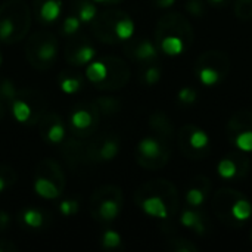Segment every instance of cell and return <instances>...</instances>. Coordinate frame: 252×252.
Wrapping results in <instances>:
<instances>
[{
    "label": "cell",
    "mask_w": 252,
    "mask_h": 252,
    "mask_svg": "<svg viewBox=\"0 0 252 252\" xmlns=\"http://www.w3.org/2000/svg\"><path fill=\"white\" fill-rule=\"evenodd\" d=\"M136 204L151 217L170 219L179 211L180 199L174 183L157 179L140 185L134 193Z\"/></svg>",
    "instance_id": "6da1fadb"
},
{
    "label": "cell",
    "mask_w": 252,
    "mask_h": 252,
    "mask_svg": "<svg viewBox=\"0 0 252 252\" xmlns=\"http://www.w3.org/2000/svg\"><path fill=\"white\" fill-rule=\"evenodd\" d=\"M31 27V10L24 0H7L0 4V43H19Z\"/></svg>",
    "instance_id": "7a4b0ae2"
},
{
    "label": "cell",
    "mask_w": 252,
    "mask_h": 252,
    "mask_svg": "<svg viewBox=\"0 0 252 252\" xmlns=\"http://www.w3.org/2000/svg\"><path fill=\"white\" fill-rule=\"evenodd\" d=\"M92 24L93 35L106 44H117L133 37L134 24L128 13L120 9H108L96 15Z\"/></svg>",
    "instance_id": "3957f363"
},
{
    "label": "cell",
    "mask_w": 252,
    "mask_h": 252,
    "mask_svg": "<svg viewBox=\"0 0 252 252\" xmlns=\"http://www.w3.org/2000/svg\"><path fill=\"white\" fill-rule=\"evenodd\" d=\"M25 58L28 63L38 69H50L58 58V38L47 30L35 31L25 43Z\"/></svg>",
    "instance_id": "277c9868"
},
{
    "label": "cell",
    "mask_w": 252,
    "mask_h": 252,
    "mask_svg": "<svg viewBox=\"0 0 252 252\" xmlns=\"http://www.w3.org/2000/svg\"><path fill=\"white\" fill-rule=\"evenodd\" d=\"M123 205V190L115 185H103L93 190L89 201V213L96 221L111 223L120 216Z\"/></svg>",
    "instance_id": "5b68a950"
},
{
    "label": "cell",
    "mask_w": 252,
    "mask_h": 252,
    "mask_svg": "<svg viewBox=\"0 0 252 252\" xmlns=\"http://www.w3.org/2000/svg\"><path fill=\"white\" fill-rule=\"evenodd\" d=\"M10 109L19 124L35 126L47 111V102L37 89L25 87L16 90L15 99L10 103Z\"/></svg>",
    "instance_id": "8992f818"
},
{
    "label": "cell",
    "mask_w": 252,
    "mask_h": 252,
    "mask_svg": "<svg viewBox=\"0 0 252 252\" xmlns=\"http://www.w3.org/2000/svg\"><path fill=\"white\" fill-rule=\"evenodd\" d=\"M66 186L65 174L56 159H41L34 173V190L44 199H56L62 195Z\"/></svg>",
    "instance_id": "52a82bcc"
},
{
    "label": "cell",
    "mask_w": 252,
    "mask_h": 252,
    "mask_svg": "<svg viewBox=\"0 0 252 252\" xmlns=\"http://www.w3.org/2000/svg\"><path fill=\"white\" fill-rule=\"evenodd\" d=\"M230 56L223 50H207L201 53L195 62V71L207 86H213L224 80L230 72Z\"/></svg>",
    "instance_id": "ba28073f"
},
{
    "label": "cell",
    "mask_w": 252,
    "mask_h": 252,
    "mask_svg": "<svg viewBox=\"0 0 252 252\" xmlns=\"http://www.w3.org/2000/svg\"><path fill=\"white\" fill-rule=\"evenodd\" d=\"M154 37L155 44L164 38H179L183 41L185 47L189 49L195 40V31L186 16L179 12H170L158 19Z\"/></svg>",
    "instance_id": "9c48e42d"
},
{
    "label": "cell",
    "mask_w": 252,
    "mask_h": 252,
    "mask_svg": "<svg viewBox=\"0 0 252 252\" xmlns=\"http://www.w3.org/2000/svg\"><path fill=\"white\" fill-rule=\"evenodd\" d=\"M171 157L168 142L159 137H145L139 142L136 151V161L145 170H161L164 168Z\"/></svg>",
    "instance_id": "30bf717a"
},
{
    "label": "cell",
    "mask_w": 252,
    "mask_h": 252,
    "mask_svg": "<svg viewBox=\"0 0 252 252\" xmlns=\"http://www.w3.org/2000/svg\"><path fill=\"white\" fill-rule=\"evenodd\" d=\"M100 114L93 102L75 106L69 115V130L74 137L87 139L93 136L100 123Z\"/></svg>",
    "instance_id": "8fae6325"
},
{
    "label": "cell",
    "mask_w": 252,
    "mask_h": 252,
    "mask_svg": "<svg viewBox=\"0 0 252 252\" xmlns=\"http://www.w3.org/2000/svg\"><path fill=\"white\" fill-rule=\"evenodd\" d=\"M182 154L189 159H202L208 155V136L195 124H185L177 136Z\"/></svg>",
    "instance_id": "7c38bea8"
},
{
    "label": "cell",
    "mask_w": 252,
    "mask_h": 252,
    "mask_svg": "<svg viewBox=\"0 0 252 252\" xmlns=\"http://www.w3.org/2000/svg\"><path fill=\"white\" fill-rule=\"evenodd\" d=\"M242 198H244V193L236 189H232V188H221L214 193L213 211L224 226H227L230 229L242 227L244 223L236 220L233 216V207Z\"/></svg>",
    "instance_id": "4fadbf2b"
},
{
    "label": "cell",
    "mask_w": 252,
    "mask_h": 252,
    "mask_svg": "<svg viewBox=\"0 0 252 252\" xmlns=\"http://www.w3.org/2000/svg\"><path fill=\"white\" fill-rule=\"evenodd\" d=\"M105 65V75L102 81L96 86L100 90H120L123 89L131 75L127 62L118 56H103L100 58Z\"/></svg>",
    "instance_id": "5bb4252c"
},
{
    "label": "cell",
    "mask_w": 252,
    "mask_h": 252,
    "mask_svg": "<svg viewBox=\"0 0 252 252\" xmlns=\"http://www.w3.org/2000/svg\"><path fill=\"white\" fill-rule=\"evenodd\" d=\"M63 53H65V61L71 66H86L94 59L96 49L93 47L90 40H87V37L81 34H74L69 35Z\"/></svg>",
    "instance_id": "9a60e30c"
},
{
    "label": "cell",
    "mask_w": 252,
    "mask_h": 252,
    "mask_svg": "<svg viewBox=\"0 0 252 252\" xmlns=\"http://www.w3.org/2000/svg\"><path fill=\"white\" fill-rule=\"evenodd\" d=\"M87 152L90 164L111 161L120 152V139L114 133L96 136L94 139L87 140Z\"/></svg>",
    "instance_id": "2e32d148"
},
{
    "label": "cell",
    "mask_w": 252,
    "mask_h": 252,
    "mask_svg": "<svg viewBox=\"0 0 252 252\" xmlns=\"http://www.w3.org/2000/svg\"><path fill=\"white\" fill-rule=\"evenodd\" d=\"M124 43V52L126 55L142 63V65H148V63H154L158 58V47L157 44H154L152 41H149L148 38H133L130 37L128 40L123 41Z\"/></svg>",
    "instance_id": "e0dca14e"
},
{
    "label": "cell",
    "mask_w": 252,
    "mask_h": 252,
    "mask_svg": "<svg viewBox=\"0 0 252 252\" xmlns=\"http://www.w3.org/2000/svg\"><path fill=\"white\" fill-rule=\"evenodd\" d=\"M37 126H38L40 136L47 143L58 145L65 137V127L62 118L53 111H46Z\"/></svg>",
    "instance_id": "ac0fdd59"
},
{
    "label": "cell",
    "mask_w": 252,
    "mask_h": 252,
    "mask_svg": "<svg viewBox=\"0 0 252 252\" xmlns=\"http://www.w3.org/2000/svg\"><path fill=\"white\" fill-rule=\"evenodd\" d=\"M61 152H62V157L66 161V164L72 168H78V167L90 164L86 139L71 137V139L65 140L61 148Z\"/></svg>",
    "instance_id": "d6986e66"
},
{
    "label": "cell",
    "mask_w": 252,
    "mask_h": 252,
    "mask_svg": "<svg viewBox=\"0 0 252 252\" xmlns=\"http://www.w3.org/2000/svg\"><path fill=\"white\" fill-rule=\"evenodd\" d=\"M61 4L62 0H32V10L40 22L50 24L59 18Z\"/></svg>",
    "instance_id": "ffe728a7"
},
{
    "label": "cell",
    "mask_w": 252,
    "mask_h": 252,
    "mask_svg": "<svg viewBox=\"0 0 252 252\" xmlns=\"http://www.w3.org/2000/svg\"><path fill=\"white\" fill-rule=\"evenodd\" d=\"M149 127L157 137L170 142L174 137V127L171 120L162 111H157L149 117Z\"/></svg>",
    "instance_id": "44dd1931"
},
{
    "label": "cell",
    "mask_w": 252,
    "mask_h": 252,
    "mask_svg": "<svg viewBox=\"0 0 252 252\" xmlns=\"http://www.w3.org/2000/svg\"><path fill=\"white\" fill-rule=\"evenodd\" d=\"M227 130L232 133L230 136H236L244 131H252V111H236L227 123Z\"/></svg>",
    "instance_id": "7402d4cb"
},
{
    "label": "cell",
    "mask_w": 252,
    "mask_h": 252,
    "mask_svg": "<svg viewBox=\"0 0 252 252\" xmlns=\"http://www.w3.org/2000/svg\"><path fill=\"white\" fill-rule=\"evenodd\" d=\"M58 84L65 93H77L84 87V77L75 71H62L58 78Z\"/></svg>",
    "instance_id": "603a6c76"
},
{
    "label": "cell",
    "mask_w": 252,
    "mask_h": 252,
    "mask_svg": "<svg viewBox=\"0 0 252 252\" xmlns=\"http://www.w3.org/2000/svg\"><path fill=\"white\" fill-rule=\"evenodd\" d=\"M182 224L195 230L199 235L207 233V226H205V217L193 210H185L182 214Z\"/></svg>",
    "instance_id": "cb8c5ba5"
},
{
    "label": "cell",
    "mask_w": 252,
    "mask_h": 252,
    "mask_svg": "<svg viewBox=\"0 0 252 252\" xmlns=\"http://www.w3.org/2000/svg\"><path fill=\"white\" fill-rule=\"evenodd\" d=\"M21 221L25 224V227H30L32 230L43 229L46 226V223H47L46 216L37 208H27L25 211H22Z\"/></svg>",
    "instance_id": "d4e9b609"
},
{
    "label": "cell",
    "mask_w": 252,
    "mask_h": 252,
    "mask_svg": "<svg viewBox=\"0 0 252 252\" xmlns=\"http://www.w3.org/2000/svg\"><path fill=\"white\" fill-rule=\"evenodd\" d=\"M74 13L80 18L83 24H90L97 15L96 6L92 0H75L74 1Z\"/></svg>",
    "instance_id": "484cf974"
},
{
    "label": "cell",
    "mask_w": 252,
    "mask_h": 252,
    "mask_svg": "<svg viewBox=\"0 0 252 252\" xmlns=\"http://www.w3.org/2000/svg\"><path fill=\"white\" fill-rule=\"evenodd\" d=\"M93 103H94V106L97 108V111H99V114L102 117L114 115V114L120 112V109H121V102L117 97H112V96L97 97L96 100H93Z\"/></svg>",
    "instance_id": "4316f807"
},
{
    "label": "cell",
    "mask_w": 252,
    "mask_h": 252,
    "mask_svg": "<svg viewBox=\"0 0 252 252\" xmlns=\"http://www.w3.org/2000/svg\"><path fill=\"white\" fill-rule=\"evenodd\" d=\"M16 90L18 89L15 87V83L10 78L0 77V103L10 106L12 100L15 99Z\"/></svg>",
    "instance_id": "83f0119b"
},
{
    "label": "cell",
    "mask_w": 252,
    "mask_h": 252,
    "mask_svg": "<svg viewBox=\"0 0 252 252\" xmlns=\"http://www.w3.org/2000/svg\"><path fill=\"white\" fill-rule=\"evenodd\" d=\"M16 180H18L16 171L9 165L0 164V193L12 188L16 183Z\"/></svg>",
    "instance_id": "f1b7e54d"
},
{
    "label": "cell",
    "mask_w": 252,
    "mask_h": 252,
    "mask_svg": "<svg viewBox=\"0 0 252 252\" xmlns=\"http://www.w3.org/2000/svg\"><path fill=\"white\" fill-rule=\"evenodd\" d=\"M227 157L235 162L236 176L238 177H245L248 174V171H250V159H248V157L241 154V152H230Z\"/></svg>",
    "instance_id": "f546056e"
},
{
    "label": "cell",
    "mask_w": 252,
    "mask_h": 252,
    "mask_svg": "<svg viewBox=\"0 0 252 252\" xmlns=\"http://www.w3.org/2000/svg\"><path fill=\"white\" fill-rule=\"evenodd\" d=\"M252 214V205L247 201V198L244 196L242 199H239L236 204H235V207H233V216H235V219L236 220H239V221H245V220H248L250 217H251Z\"/></svg>",
    "instance_id": "4dcf8cb0"
},
{
    "label": "cell",
    "mask_w": 252,
    "mask_h": 252,
    "mask_svg": "<svg viewBox=\"0 0 252 252\" xmlns=\"http://www.w3.org/2000/svg\"><path fill=\"white\" fill-rule=\"evenodd\" d=\"M167 250L174 252H195L198 251V247L188 239H170Z\"/></svg>",
    "instance_id": "1f68e13d"
},
{
    "label": "cell",
    "mask_w": 252,
    "mask_h": 252,
    "mask_svg": "<svg viewBox=\"0 0 252 252\" xmlns=\"http://www.w3.org/2000/svg\"><path fill=\"white\" fill-rule=\"evenodd\" d=\"M81 24L83 22L80 21V18L75 13H71L62 22V28H61L62 30V34L63 35H74V34H77L78 30H80V27H81Z\"/></svg>",
    "instance_id": "d6a6232c"
},
{
    "label": "cell",
    "mask_w": 252,
    "mask_h": 252,
    "mask_svg": "<svg viewBox=\"0 0 252 252\" xmlns=\"http://www.w3.org/2000/svg\"><path fill=\"white\" fill-rule=\"evenodd\" d=\"M235 15L238 19H242V21L252 19V0H236Z\"/></svg>",
    "instance_id": "836d02e7"
},
{
    "label": "cell",
    "mask_w": 252,
    "mask_h": 252,
    "mask_svg": "<svg viewBox=\"0 0 252 252\" xmlns=\"http://www.w3.org/2000/svg\"><path fill=\"white\" fill-rule=\"evenodd\" d=\"M142 78L146 84H155L159 78H161V69L154 63H148L145 65V71L142 74Z\"/></svg>",
    "instance_id": "e575fe53"
},
{
    "label": "cell",
    "mask_w": 252,
    "mask_h": 252,
    "mask_svg": "<svg viewBox=\"0 0 252 252\" xmlns=\"http://www.w3.org/2000/svg\"><path fill=\"white\" fill-rule=\"evenodd\" d=\"M219 173H220L224 179H230V177L236 176L235 162H233L229 157L223 158V159L220 161V164H219Z\"/></svg>",
    "instance_id": "d590c367"
},
{
    "label": "cell",
    "mask_w": 252,
    "mask_h": 252,
    "mask_svg": "<svg viewBox=\"0 0 252 252\" xmlns=\"http://www.w3.org/2000/svg\"><path fill=\"white\" fill-rule=\"evenodd\" d=\"M207 199V196H205V193L202 192V190H199L198 188H192L189 192H188V195H186V201H188V204L190 205V207H199V205H202V202Z\"/></svg>",
    "instance_id": "8d00e7d4"
},
{
    "label": "cell",
    "mask_w": 252,
    "mask_h": 252,
    "mask_svg": "<svg viewBox=\"0 0 252 252\" xmlns=\"http://www.w3.org/2000/svg\"><path fill=\"white\" fill-rule=\"evenodd\" d=\"M236 146L239 149H242L244 152H250L252 151V131H244L236 134V140H235Z\"/></svg>",
    "instance_id": "74e56055"
},
{
    "label": "cell",
    "mask_w": 252,
    "mask_h": 252,
    "mask_svg": "<svg viewBox=\"0 0 252 252\" xmlns=\"http://www.w3.org/2000/svg\"><path fill=\"white\" fill-rule=\"evenodd\" d=\"M121 244V238L117 232L108 230L102 236V245L103 248H117Z\"/></svg>",
    "instance_id": "f35d334b"
},
{
    "label": "cell",
    "mask_w": 252,
    "mask_h": 252,
    "mask_svg": "<svg viewBox=\"0 0 252 252\" xmlns=\"http://www.w3.org/2000/svg\"><path fill=\"white\" fill-rule=\"evenodd\" d=\"M59 211L62 213V216L65 217H71L75 216L78 213V202L74 199H68V201H62L59 204Z\"/></svg>",
    "instance_id": "ab89813d"
},
{
    "label": "cell",
    "mask_w": 252,
    "mask_h": 252,
    "mask_svg": "<svg viewBox=\"0 0 252 252\" xmlns=\"http://www.w3.org/2000/svg\"><path fill=\"white\" fill-rule=\"evenodd\" d=\"M193 186L198 188L199 190H202L205 193V196L208 198V195L211 192V182H210L208 177H205V176H196L193 179Z\"/></svg>",
    "instance_id": "60d3db41"
},
{
    "label": "cell",
    "mask_w": 252,
    "mask_h": 252,
    "mask_svg": "<svg viewBox=\"0 0 252 252\" xmlns=\"http://www.w3.org/2000/svg\"><path fill=\"white\" fill-rule=\"evenodd\" d=\"M179 99H180V102H183V103L195 102V99H196V92H195L193 89H190V87H185V89L180 90Z\"/></svg>",
    "instance_id": "b9f144b4"
},
{
    "label": "cell",
    "mask_w": 252,
    "mask_h": 252,
    "mask_svg": "<svg viewBox=\"0 0 252 252\" xmlns=\"http://www.w3.org/2000/svg\"><path fill=\"white\" fill-rule=\"evenodd\" d=\"M186 7L195 16H201L204 13V3L201 0H189L188 4H186Z\"/></svg>",
    "instance_id": "7bdbcfd3"
},
{
    "label": "cell",
    "mask_w": 252,
    "mask_h": 252,
    "mask_svg": "<svg viewBox=\"0 0 252 252\" xmlns=\"http://www.w3.org/2000/svg\"><path fill=\"white\" fill-rule=\"evenodd\" d=\"M18 251V247L7 241V239H0V252H15Z\"/></svg>",
    "instance_id": "ee69618b"
},
{
    "label": "cell",
    "mask_w": 252,
    "mask_h": 252,
    "mask_svg": "<svg viewBox=\"0 0 252 252\" xmlns=\"http://www.w3.org/2000/svg\"><path fill=\"white\" fill-rule=\"evenodd\" d=\"M10 224V216L6 211H0V233L6 232Z\"/></svg>",
    "instance_id": "f6af8a7d"
},
{
    "label": "cell",
    "mask_w": 252,
    "mask_h": 252,
    "mask_svg": "<svg viewBox=\"0 0 252 252\" xmlns=\"http://www.w3.org/2000/svg\"><path fill=\"white\" fill-rule=\"evenodd\" d=\"M154 3L158 7H168L174 3V0H154Z\"/></svg>",
    "instance_id": "bcb514c9"
},
{
    "label": "cell",
    "mask_w": 252,
    "mask_h": 252,
    "mask_svg": "<svg viewBox=\"0 0 252 252\" xmlns=\"http://www.w3.org/2000/svg\"><path fill=\"white\" fill-rule=\"evenodd\" d=\"M4 112H6V105H3V103H0V120L4 117Z\"/></svg>",
    "instance_id": "7dc6e473"
},
{
    "label": "cell",
    "mask_w": 252,
    "mask_h": 252,
    "mask_svg": "<svg viewBox=\"0 0 252 252\" xmlns=\"http://www.w3.org/2000/svg\"><path fill=\"white\" fill-rule=\"evenodd\" d=\"M97 3H115V1H120V0H94Z\"/></svg>",
    "instance_id": "c3c4849f"
},
{
    "label": "cell",
    "mask_w": 252,
    "mask_h": 252,
    "mask_svg": "<svg viewBox=\"0 0 252 252\" xmlns=\"http://www.w3.org/2000/svg\"><path fill=\"white\" fill-rule=\"evenodd\" d=\"M211 1H214V3H221L223 0H211Z\"/></svg>",
    "instance_id": "681fc988"
},
{
    "label": "cell",
    "mask_w": 252,
    "mask_h": 252,
    "mask_svg": "<svg viewBox=\"0 0 252 252\" xmlns=\"http://www.w3.org/2000/svg\"><path fill=\"white\" fill-rule=\"evenodd\" d=\"M0 65H1V55H0Z\"/></svg>",
    "instance_id": "f907efd6"
},
{
    "label": "cell",
    "mask_w": 252,
    "mask_h": 252,
    "mask_svg": "<svg viewBox=\"0 0 252 252\" xmlns=\"http://www.w3.org/2000/svg\"><path fill=\"white\" fill-rule=\"evenodd\" d=\"M251 241H252V232H251Z\"/></svg>",
    "instance_id": "816d5d0a"
}]
</instances>
